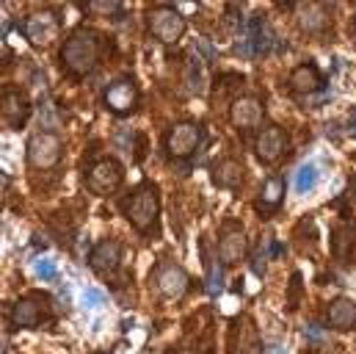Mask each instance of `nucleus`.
Returning <instances> with one entry per match:
<instances>
[{"mask_svg": "<svg viewBox=\"0 0 356 354\" xmlns=\"http://www.w3.org/2000/svg\"><path fill=\"white\" fill-rule=\"evenodd\" d=\"M103 44L100 36L89 28H78L64 44H61V64L72 75H89L100 61Z\"/></svg>", "mask_w": 356, "mask_h": 354, "instance_id": "obj_1", "label": "nucleus"}, {"mask_svg": "<svg viewBox=\"0 0 356 354\" xmlns=\"http://www.w3.org/2000/svg\"><path fill=\"white\" fill-rule=\"evenodd\" d=\"M122 211L127 216V222L139 230V233H150L158 222V213H161V194L152 183H144L139 186L136 191L127 194V200L122 202Z\"/></svg>", "mask_w": 356, "mask_h": 354, "instance_id": "obj_2", "label": "nucleus"}, {"mask_svg": "<svg viewBox=\"0 0 356 354\" xmlns=\"http://www.w3.org/2000/svg\"><path fill=\"white\" fill-rule=\"evenodd\" d=\"M147 25L152 30V36L163 44H175L185 33V17L179 14L175 6H155L147 14Z\"/></svg>", "mask_w": 356, "mask_h": 354, "instance_id": "obj_3", "label": "nucleus"}, {"mask_svg": "<svg viewBox=\"0 0 356 354\" xmlns=\"http://www.w3.org/2000/svg\"><path fill=\"white\" fill-rule=\"evenodd\" d=\"M64 155V144L55 133H33L28 139V163L33 169H53Z\"/></svg>", "mask_w": 356, "mask_h": 354, "instance_id": "obj_4", "label": "nucleus"}, {"mask_svg": "<svg viewBox=\"0 0 356 354\" xmlns=\"http://www.w3.org/2000/svg\"><path fill=\"white\" fill-rule=\"evenodd\" d=\"M287 150H290V141L279 125H265L254 139V155L268 166L279 163L287 155Z\"/></svg>", "mask_w": 356, "mask_h": 354, "instance_id": "obj_5", "label": "nucleus"}, {"mask_svg": "<svg viewBox=\"0 0 356 354\" xmlns=\"http://www.w3.org/2000/svg\"><path fill=\"white\" fill-rule=\"evenodd\" d=\"M122 180H125V169H122V163L114 161V158H103V161H97V163L86 172V186H89L94 194H100V197L114 194V191L122 186Z\"/></svg>", "mask_w": 356, "mask_h": 354, "instance_id": "obj_6", "label": "nucleus"}, {"mask_svg": "<svg viewBox=\"0 0 356 354\" xmlns=\"http://www.w3.org/2000/svg\"><path fill=\"white\" fill-rule=\"evenodd\" d=\"M103 100H105V105H108L111 114L127 116V114H133V108H136V103H139V86H136V80H130V78H116V80H111V83L105 86Z\"/></svg>", "mask_w": 356, "mask_h": 354, "instance_id": "obj_7", "label": "nucleus"}, {"mask_svg": "<svg viewBox=\"0 0 356 354\" xmlns=\"http://www.w3.org/2000/svg\"><path fill=\"white\" fill-rule=\"evenodd\" d=\"M202 144V127L196 122H179L166 136V152L172 158H190Z\"/></svg>", "mask_w": 356, "mask_h": 354, "instance_id": "obj_8", "label": "nucleus"}, {"mask_svg": "<svg viewBox=\"0 0 356 354\" xmlns=\"http://www.w3.org/2000/svg\"><path fill=\"white\" fill-rule=\"evenodd\" d=\"M58 28H61V22H58L55 11H47V8H42V11H36L25 19V36L30 39L33 47L53 44L55 36H58Z\"/></svg>", "mask_w": 356, "mask_h": 354, "instance_id": "obj_9", "label": "nucleus"}, {"mask_svg": "<svg viewBox=\"0 0 356 354\" xmlns=\"http://www.w3.org/2000/svg\"><path fill=\"white\" fill-rule=\"evenodd\" d=\"M249 252V238L238 224H226L221 227L218 236V258L224 266H238Z\"/></svg>", "mask_w": 356, "mask_h": 354, "instance_id": "obj_10", "label": "nucleus"}, {"mask_svg": "<svg viewBox=\"0 0 356 354\" xmlns=\"http://www.w3.org/2000/svg\"><path fill=\"white\" fill-rule=\"evenodd\" d=\"M296 22L307 33H321L332 25V8L326 3H318V0L299 3L296 6Z\"/></svg>", "mask_w": 356, "mask_h": 354, "instance_id": "obj_11", "label": "nucleus"}, {"mask_svg": "<svg viewBox=\"0 0 356 354\" xmlns=\"http://www.w3.org/2000/svg\"><path fill=\"white\" fill-rule=\"evenodd\" d=\"M44 313H47V299L42 294H30L11 308V321H14V327L33 330L44 321Z\"/></svg>", "mask_w": 356, "mask_h": 354, "instance_id": "obj_12", "label": "nucleus"}, {"mask_svg": "<svg viewBox=\"0 0 356 354\" xmlns=\"http://www.w3.org/2000/svg\"><path fill=\"white\" fill-rule=\"evenodd\" d=\"M0 116L11 125V127H22L25 122H28V116H30V103H28V97L22 94V91H17V89H3L0 91Z\"/></svg>", "mask_w": 356, "mask_h": 354, "instance_id": "obj_13", "label": "nucleus"}, {"mask_svg": "<svg viewBox=\"0 0 356 354\" xmlns=\"http://www.w3.org/2000/svg\"><path fill=\"white\" fill-rule=\"evenodd\" d=\"M229 122L238 127V130H251L262 122V103L251 94L246 97H238L229 108Z\"/></svg>", "mask_w": 356, "mask_h": 354, "instance_id": "obj_14", "label": "nucleus"}, {"mask_svg": "<svg viewBox=\"0 0 356 354\" xmlns=\"http://www.w3.org/2000/svg\"><path fill=\"white\" fill-rule=\"evenodd\" d=\"M119 260H122V244H119L116 238L100 241V244L91 249V255H89V266H91L94 272H100V274L108 272V269H116Z\"/></svg>", "mask_w": 356, "mask_h": 354, "instance_id": "obj_15", "label": "nucleus"}, {"mask_svg": "<svg viewBox=\"0 0 356 354\" xmlns=\"http://www.w3.org/2000/svg\"><path fill=\"white\" fill-rule=\"evenodd\" d=\"M326 321H329L332 330H340V333L354 330L356 327V302H351L348 297H337L335 302H329Z\"/></svg>", "mask_w": 356, "mask_h": 354, "instance_id": "obj_16", "label": "nucleus"}, {"mask_svg": "<svg viewBox=\"0 0 356 354\" xmlns=\"http://www.w3.org/2000/svg\"><path fill=\"white\" fill-rule=\"evenodd\" d=\"M287 86H290V91H296V94H312V91H318V89L323 86V75L318 72L315 64H301V67H296V69L290 72Z\"/></svg>", "mask_w": 356, "mask_h": 354, "instance_id": "obj_17", "label": "nucleus"}, {"mask_svg": "<svg viewBox=\"0 0 356 354\" xmlns=\"http://www.w3.org/2000/svg\"><path fill=\"white\" fill-rule=\"evenodd\" d=\"M282 200H285V180L282 177H268L260 188V197H257V211L260 216H271L282 208Z\"/></svg>", "mask_w": 356, "mask_h": 354, "instance_id": "obj_18", "label": "nucleus"}, {"mask_svg": "<svg viewBox=\"0 0 356 354\" xmlns=\"http://www.w3.org/2000/svg\"><path fill=\"white\" fill-rule=\"evenodd\" d=\"M158 291L166 297V299H179L185 291H188V274L175 266V263H166L158 274Z\"/></svg>", "mask_w": 356, "mask_h": 354, "instance_id": "obj_19", "label": "nucleus"}, {"mask_svg": "<svg viewBox=\"0 0 356 354\" xmlns=\"http://www.w3.org/2000/svg\"><path fill=\"white\" fill-rule=\"evenodd\" d=\"M356 249V224L354 222H343L335 227L332 233V255L340 260V263H348L351 255Z\"/></svg>", "mask_w": 356, "mask_h": 354, "instance_id": "obj_20", "label": "nucleus"}, {"mask_svg": "<svg viewBox=\"0 0 356 354\" xmlns=\"http://www.w3.org/2000/svg\"><path fill=\"white\" fill-rule=\"evenodd\" d=\"M243 177H246V169H243V163L235 161V158H224V161H218V163L213 166V183H215L218 188H238Z\"/></svg>", "mask_w": 356, "mask_h": 354, "instance_id": "obj_21", "label": "nucleus"}, {"mask_svg": "<svg viewBox=\"0 0 356 354\" xmlns=\"http://www.w3.org/2000/svg\"><path fill=\"white\" fill-rule=\"evenodd\" d=\"M249 39H251V44H254V53H268L271 47H274V42H276V36H274V28L265 22V17L262 14H254L251 17V22H249V33H246Z\"/></svg>", "mask_w": 356, "mask_h": 354, "instance_id": "obj_22", "label": "nucleus"}, {"mask_svg": "<svg viewBox=\"0 0 356 354\" xmlns=\"http://www.w3.org/2000/svg\"><path fill=\"white\" fill-rule=\"evenodd\" d=\"M240 349L238 354H262V341H260V335H257V327L251 324V321H243L240 324Z\"/></svg>", "mask_w": 356, "mask_h": 354, "instance_id": "obj_23", "label": "nucleus"}, {"mask_svg": "<svg viewBox=\"0 0 356 354\" xmlns=\"http://www.w3.org/2000/svg\"><path fill=\"white\" fill-rule=\"evenodd\" d=\"M315 186H318V166H315V163L299 166L296 180H293V188H296L299 194H307V191H312Z\"/></svg>", "mask_w": 356, "mask_h": 354, "instance_id": "obj_24", "label": "nucleus"}, {"mask_svg": "<svg viewBox=\"0 0 356 354\" xmlns=\"http://www.w3.org/2000/svg\"><path fill=\"white\" fill-rule=\"evenodd\" d=\"M33 274L39 280H55L58 277V266H55L53 258H36L33 260Z\"/></svg>", "mask_w": 356, "mask_h": 354, "instance_id": "obj_25", "label": "nucleus"}, {"mask_svg": "<svg viewBox=\"0 0 356 354\" xmlns=\"http://www.w3.org/2000/svg\"><path fill=\"white\" fill-rule=\"evenodd\" d=\"M207 291L213 297H218L224 291V269L215 263H210V269H207Z\"/></svg>", "mask_w": 356, "mask_h": 354, "instance_id": "obj_26", "label": "nucleus"}, {"mask_svg": "<svg viewBox=\"0 0 356 354\" xmlns=\"http://www.w3.org/2000/svg\"><path fill=\"white\" fill-rule=\"evenodd\" d=\"M185 75H188V89H190V91H202V83H204L202 67H199V64H190Z\"/></svg>", "mask_w": 356, "mask_h": 354, "instance_id": "obj_27", "label": "nucleus"}, {"mask_svg": "<svg viewBox=\"0 0 356 354\" xmlns=\"http://www.w3.org/2000/svg\"><path fill=\"white\" fill-rule=\"evenodd\" d=\"M83 305H86V308H103V305H105V297H103L97 288H86V291H83Z\"/></svg>", "mask_w": 356, "mask_h": 354, "instance_id": "obj_28", "label": "nucleus"}, {"mask_svg": "<svg viewBox=\"0 0 356 354\" xmlns=\"http://www.w3.org/2000/svg\"><path fill=\"white\" fill-rule=\"evenodd\" d=\"M119 8V3L114 0V3H91V11H97V14H114Z\"/></svg>", "mask_w": 356, "mask_h": 354, "instance_id": "obj_29", "label": "nucleus"}, {"mask_svg": "<svg viewBox=\"0 0 356 354\" xmlns=\"http://www.w3.org/2000/svg\"><path fill=\"white\" fill-rule=\"evenodd\" d=\"M8 183H11V180H8V175L0 169V191H6V188H8Z\"/></svg>", "mask_w": 356, "mask_h": 354, "instance_id": "obj_30", "label": "nucleus"}, {"mask_svg": "<svg viewBox=\"0 0 356 354\" xmlns=\"http://www.w3.org/2000/svg\"><path fill=\"white\" fill-rule=\"evenodd\" d=\"M268 354H287V352L282 346H274V349H268Z\"/></svg>", "mask_w": 356, "mask_h": 354, "instance_id": "obj_31", "label": "nucleus"}, {"mask_svg": "<svg viewBox=\"0 0 356 354\" xmlns=\"http://www.w3.org/2000/svg\"><path fill=\"white\" fill-rule=\"evenodd\" d=\"M169 354H190V352H188V349H179V346H177V349H172Z\"/></svg>", "mask_w": 356, "mask_h": 354, "instance_id": "obj_32", "label": "nucleus"}, {"mask_svg": "<svg viewBox=\"0 0 356 354\" xmlns=\"http://www.w3.org/2000/svg\"><path fill=\"white\" fill-rule=\"evenodd\" d=\"M351 202L356 205V183H354V188H351Z\"/></svg>", "mask_w": 356, "mask_h": 354, "instance_id": "obj_33", "label": "nucleus"}, {"mask_svg": "<svg viewBox=\"0 0 356 354\" xmlns=\"http://www.w3.org/2000/svg\"><path fill=\"white\" fill-rule=\"evenodd\" d=\"M354 30H356V17H354Z\"/></svg>", "mask_w": 356, "mask_h": 354, "instance_id": "obj_34", "label": "nucleus"}]
</instances>
